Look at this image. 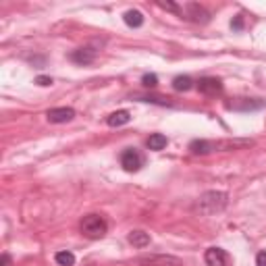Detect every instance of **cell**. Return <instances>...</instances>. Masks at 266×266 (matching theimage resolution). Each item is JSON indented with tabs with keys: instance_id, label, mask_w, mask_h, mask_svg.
Returning a JSON list of instances; mask_svg holds the SVG:
<instances>
[{
	"instance_id": "1",
	"label": "cell",
	"mask_w": 266,
	"mask_h": 266,
	"mask_svg": "<svg viewBox=\"0 0 266 266\" xmlns=\"http://www.w3.org/2000/svg\"><path fill=\"white\" fill-rule=\"evenodd\" d=\"M254 146L252 139H218V142H208V139H196L189 144V150L194 154H210V152H229V150H241V148Z\"/></svg>"
},
{
	"instance_id": "2",
	"label": "cell",
	"mask_w": 266,
	"mask_h": 266,
	"mask_svg": "<svg viewBox=\"0 0 266 266\" xmlns=\"http://www.w3.org/2000/svg\"><path fill=\"white\" fill-rule=\"evenodd\" d=\"M225 206H227V194H223V191H206L198 202L200 212H204V214L220 212Z\"/></svg>"
},
{
	"instance_id": "3",
	"label": "cell",
	"mask_w": 266,
	"mask_h": 266,
	"mask_svg": "<svg viewBox=\"0 0 266 266\" xmlns=\"http://www.w3.org/2000/svg\"><path fill=\"white\" fill-rule=\"evenodd\" d=\"M81 233L90 239L104 237V233H106L104 218L98 216V214H87V216H83V220H81Z\"/></svg>"
},
{
	"instance_id": "4",
	"label": "cell",
	"mask_w": 266,
	"mask_h": 266,
	"mask_svg": "<svg viewBox=\"0 0 266 266\" xmlns=\"http://www.w3.org/2000/svg\"><path fill=\"white\" fill-rule=\"evenodd\" d=\"M121 165H123L125 171H129V173L139 171V168H142V165H144V156H142V154H139L137 150L129 148V150H125V152L121 154Z\"/></svg>"
},
{
	"instance_id": "5",
	"label": "cell",
	"mask_w": 266,
	"mask_h": 266,
	"mask_svg": "<svg viewBox=\"0 0 266 266\" xmlns=\"http://www.w3.org/2000/svg\"><path fill=\"white\" fill-rule=\"evenodd\" d=\"M137 262L142 266H181V260L175 256H142Z\"/></svg>"
},
{
	"instance_id": "6",
	"label": "cell",
	"mask_w": 266,
	"mask_h": 266,
	"mask_svg": "<svg viewBox=\"0 0 266 266\" xmlns=\"http://www.w3.org/2000/svg\"><path fill=\"white\" fill-rule=\"evenodd\" d=\"M204 260H206V264H208V266H229V256H227L225 249H220V248L206 249Z\"/></svg>"
},
{
	"instance_id": "7",
	"label": "cell",
	"mask_w": 266,
	"mask_h": 266,
	"mask_svg": "<svg viewBox=\"0 0 266 266\" xmlns=\"http://www.w3.org/2000/svg\"><path fill=\"white\" fill-rule=\"evenodd\" d=\"M198 90L204 96H216L223 92V83H220V79H216V77H204L198 81Z\"/></svg>"
},
{
	"instance_id": "8",
	"label": "cell",
	"mask_w": 266,
	"mask_h": 266,
	"mask_svg": "<svg viewBox=\"0 0 266 266\" xmlns=\"http://www.w3.org/2000/svg\"><path fill=\"white\" fill-rule=\"evenodd\" d=\"M73 116H75V110L73 108H66V106H63V108H52V110H48L46 113V119L50 121V123H69V121H73Z\"/></svg>"
},
{
	"instance_id": "9",
	"label": "cell",
	"mask_w": 266,
	"mask_h": 266,
	"mask_svg": "<svg viewBox=\"0 0 266 266\" xmlns=\"http://www.w3.org/2000/svg\"><path fill=\"white\" fill-rule=\"evenodd\" d=\"M71 58L75 63H79V65H90L96 58V50H92V48H79V50H75V52L71 54Z\"/></svg>"
},
{
	"instance_id": "10",
	"label": "cell",
	"mask_w": 266,
	"mask_h": 266,
	"mask_svg": "<svg viewBox=\"0 0 266 266\" xmlns=\"http://www.w3.org/2000/svg\"><path fill=\"white\" fill-rule=\"evenodd\" d=\"M131 121V115L127 113V110H116V113H113L108 116V125L110 127H121V125H127Z\"/></svg>"
},
{
	"instance_id": "11",
	"label": "cell",
	"mask_w": 266,
	"mask_h": 266,
	"mask_svg": "<svg viewBox=\"0 0 266 266\" xmlns=\"http://www.w3.org/2000/svg\"><path fill=\"white\" fill-rule=\"evenodd\" d=\"M129 243L133 248H146V246H150V235L144 233V231H131Z\"/></svg>"
},
{
	"instance_id": "12",
	"label": "cell",
	"mask_w": 266,
	"mask_h": 266,
	"mask_svg": "<svg viewBox=\"0 0 266 266\" xmlns=\"http://www.w3.org/2000/svg\"><path fill=\"white\" fill-rule=\"evenodd\" d=\"M123 21L129 27H142L144 25V15L139 13V11H127V13L123 15Z\"/></svg>"
},
{
	"instance_id": "13",
	"label": "cell",
	"mask_w": 266,
	"mask_h": 266,
	"mask_svg": "<svg viewBox=\"0 0 266 266\" xmlns=\"http://www.w3.org/2000/svg\"><path fill=\"white\" fill-rule=\"evenodd\" d=\"M166 144H168V139L162 133H154V135L148 137V148L150 150H162V148H166Z\"/></svg>"
},
{
	"instance_id": "14",
	"label": "cell",
	"mask_w": 266,
	"mask_h": 266,
	"mask_svg": "<svg viewBox=\"0 0 266 266\" xmlns=\"http://www.w3.org/2000/svg\"><path fill=\"white\" fill-rule=\"evenodd\" d=\"M191 85H194V81H191V77H187V75H179L173 81V87L177 92H187V90H191Z\"/></svg>"
},
{
	"instance_id": "15",
	"label": "cell",
	"mask_w": 266,
	"mask_h": 266,
	"mask_svg": "<svg viewBox=\"0 0 266 266\" xmlns=\"http://www.w3.org/2000/svg\"><path fill=\"white\" fill-rule=\"evenodd\" d=\"M187 9H189L191 13H194V17H191L194 21H198V23H208V19H210V17H208V13H206L204 9H200L198 4H189Z\"/></svg>"
},
{
	"instance_id": "16",
	"label": "cell",
	"mask_w": 266,
	"mask_h": 266,
	"mask_svg": "<svg viewBox=\"0 0 266 266\" xmlns=\"http://www.w3.org/2000/svg\"><path fill=\"white\" fill-rule=\"evenodd\" d=\"M54 260H56V264H61V266H73V264H75V256H73L71 252H58L54 256Z\"/></svg>"
},
{
	"instance_id": "17",
	"label": "cell",
	"mask_w": 266,
	"mask_h": 266,
	"mask_svg": "<svg viewBox=\"0 0 266 266\" xmlns=\"http://www.w3.org/2000/svg\"><path fill=\"white\" fill-rule=\"evenodd\" d=\"M142 83H144L146 87H156V85H158V77L154 75V73H146V75L142 77Z\"/></svg>"
},
{
	"instance_id": "18",
	"label": "cell",
	"mask_w": 266,
	"mask_h": 266,
	"mask_svg": "<svg viewBox=\"0 0 266 266\" xmlns=\"http://www.w3.org/2000/svg\"><path fill=\"white\" fill-rule=\"evenodd\" d=\"M233 108H243V110H249V108H260L264 106V102H243V104H231Z\"/></svg>"
},
{
	"instance_id": "19",
	"label": "cell",
	"mask_w": 266,
	"mask_h": 266,
	"mask_svg": "<svg viewBox=\"0 0 266 266\" xmlns=\"http://www.w3.org/2000/svg\"><path fill=\"white\" fill-rule=\"evenodd\" d=\"M35 83L42 85V87H48V85H52V79L46 77V75H40V77H35Z\"/></svg>"
},
{
	"instance_id": "20",
	"label": "cell",
	"mask_w": 266,
	"mask_h": 266,
	"mask_svg": "<svg viewBox=\"0 0 266 266\" xmlns=\"http://www.w3.org/2000/svg\"><path fill=\"white\" fill-rule=\"evenodd\" d=\"M231 27L237 29V32H241V29H243V19H241V17H235V19L231 21Z\"/></svg>"
},
{
	"instance_id": "21",
	"label": "cell",
	"mask_w": 266,
	"mask_h": 266,
	"mask_svg": "<svg viewBox=\"0 0 266 266\" xmlns=\"http://www.w3.org/2000/svg\"><path fill=\"white\" fill-rule=\"evenodd\" d=\"M256 266H266V252H260L256 256Z\"/></svg>"
},
{
	"instance_id": "22",
	"label": "cell",
	"mask_w": 266,
	"mask_h": 266,
	"mask_svg": "<svg viewBox=\"0 0 266 266\" xmlns=\"http://www.w3.org/2000/svg\"><path fill=\"white\" fill-rule=\"evenodd\" d=\"M0 266H11V256L2 254V260H0Z\"/></svg>"
}]
</instances>
